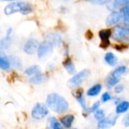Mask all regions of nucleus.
Segmentation results:
<instances>
[{
	"label": "nucleus",
	"mask_w": 129,
	"mask_h": 129,
	"mask_svg": "<svg viewBox=\"0 0 129 129\" xmlns=\"http://www.w3.org/2000/svg\"><path fill=\"white\" fill-rule=\"evenodd\" d=\"M3 11L7 16L12 15L15 13H20L23 15H28L33 11V7L28 2L17 1L6 5Z\"/></svg>",
	"instance_id": "obj_1"
},
{
	"label": "nucleus",
	"mask_w": 129,
	"mask_h": 129,
	"mask_svg": "<svg viewBox=\"0 0 129 129\" xmlns=\"http://www.w3.org/2000/svg\"><path fill=\"white\" fill-rule=\"evenodd\" d=\"M46 104L49 109L57 113H63L69 108V103L65 98L57 94H51L47 97Z\"/></svg>",
	"instance_id": "obj_2"
},
{
	"label": "nucleus",
	"mask_w": 129,
	"mask_h": 129,
	"mask_svg": "<svg viewBox=\"0 0 129 129\" xmlns=\"http://www.w3.org/2000/svg\"><path fill=\"white\" fill-rule=\"evenodd\" d=\"M90 75L91 71L89 69H84L78 74L75 75L71 79H70L67 82V86L70 88H74L76 87H78L82 84L85 81V79L89 77Z\"/></svg>",
	"instance_id": "obj_3"
},
{
	"label": "nucleus",
	"mask_w": 129,
	"mask_h": 129,
	"mask_svg": "<svg viewBox=\"0 0 129 129\" xmlns=\"http://www.w3.org/2000/svg\"><path fill=\"white\" fill-rule=\"evenodd\" d=\"M112 37L116 40H125L129 37V28L123 26H116L112 30Z\"/></svg>",
	"instance_id": "obj_4"
},
{
	"label": "nucleus",
	"mask_w": 129,
	"mask_h": 129,
	"mask_svg": "<svg viewBox=\"0 0 129 129\" xmlns=\"http://www.w3.org/2000/svg\"><path fill=\"white\" fill-rule=\"evenodd\" d=\"M54 46L49 43L48 42L44 40L42 43H39L38 49H37V55L39 59H44L48 56H50L53 52Z\"/></svg>",
	"instance_id": "obj_5"
},
{
	"label": "nucleus",
	"mask_w": 129,
	"mask_h": 129,
	"mask_svg": "<svg viewBox=\"0 0 129 129\" xmlns=\"http://www.w3.org/2000/svg\"><path fill=\"white\" fill-rule=\"evenodd\" d=\"M32 117L35 119H41L45 118L48 114V109L45 105L37 103L32 110Z\"/></svg>",
	"instance_id": "obj_6"
},
{
	"label": "nucleus",
	"mask_w": 129,
	"mask_h": 129,
	"mask_svg": "<svg viewBox=\"0 0 129 129\" xmlns=\"http://www.w3.org/2000/svg\"><path fill=\"white\" fill-rule=\"evenodd\" d=\"M39 42L36 39L30 38L29 39L23 46V51L28 55H33L37 52L39 47Z\"/></svg>",
	"instance_id": "obj_7"
},
{
	"label": "nucleus",
	"mask_w": 129,
	"mask_h": 129,
	"mask_svg": "<svg viewBox=\"0 0 129 129\" xmlns=\"http://www.w3.org/2000/svg\"><path fill=\"white\" fill-rule=\"evenodd\" d=\"M45 40L51 43L53 46H58L62 43V37L57 33L51 32L46 34Z\"/></svg>",
	"instance_id": "obj_8"
},
{
	"label": "nucleus",
	"mask_w": 129,
	"mask_h": 129,
	"mask_svg": "<svg viewBox=\"0 0 129 129\" xmlns=\"http://www.w3.org/2000/svg\"><path fill=\"white\" fill-rule=\"evenodd\" d=\"M122 16L120 12L116 11H113L111 12V14L107 18L106 24L108 27L116 25L122 20Z\"/></svg>",
	"instance_id": "obj_9"
},
{
	"label": "nucleus",
	"mask_w": 129,
	"mask_h": 129,
	"mask_svg": "<svg viewBox=\"0 0 129 129\" xmlns=\"http://www.w3.org/2000/svg\"><path fill=\"white\" fill-rule=\"evenodd\" d=\"M112 34V31L108 29H105V30H102L99 32V36L102 40L101 43V46L102 47H107L110 45V37L111 36Z\"/></svg>",
	"instance_id": "obj_10"
},
{
	"label": "nucleus",
	"mask_w": 129,
	"mask_h": 129,
	"mask_svg": "<svg viewBox=\"0 0 129 129\" xmlns=\"http://www.w3.org/2000/svg\"><path fill=\"white\" fill-rule=\"evenodd\" d=\"M11 68V63L8 57L6 56L3 49L0 47V68L3 70H8Z\"/></svg>",
	"instance_id": "obj_11"
},
{
	"label": "nucleus",
	"mask_w": 129,
	"mask_h": 129,
	"mask_svg": "<svg viewBox=\"0 0 129 129\" xmlns=\"http://www.w3.org/2000/svg\"><path fill=\"white\" fill-rule=\"evenodd\" d=\"M118 116L117 115H114V114H112V115H110L109 116L107 117H105L104 119H102L101 121H100L101 122L104 123V125H106L107 126H108L109 128L111 127V126H113L116 122V120L118 119Z\"/></svg>",
	"instance_id": "obj_12"
},
{
	"label": "nucleus",
	"mask_w": 129,
	"mask_h": 129,
	"mask_svg": "<svg viewBox=\"0 0 129 129\" xmlns=\"http://www.w3.org/2000/svg\"><path fill=\"white\" fill-rule=\"evenodd\" d=\"M75 97L78 103L80 104V106L82 107L84 110H86V104H85V100L83 96V90L82 89H79L76 90L75 94Z\"/></svg>",
	"instance_id": "obj_13"
},
{
	"label": "nucleus",
	"mask_w": 129,
	"mask_h": 129,
	"mask_svg": "<svg viewBox=\"0 0 129 129\" xmlns=\"http://www.w3.org/2000/svg\"><path fill=\"white\" fill-rule=\"evenodd\" d=\"M105 62L110 66H115L118 62V58L113 52H107L104 56Z\"/></svg>",
	"instance_id": "obj_14"
},
{
	"label": "nucleus",
	"mask_w": 129,
	"mask_h": 129,
	"mask_svg": "<svg viewBox=\"0 0 129 129\" xmlns=\"http://www.w3.org/2000/svg\"><path fill=\"white\" fill-rule=\"evenodd\" d=\"M74 119L75 117L73 115H67L60 119V122L65 128H70L74 122Z\"/></svg>",
	"instance_id": "obj_15"
},
{
	"label": "nucleus",
	"mask_w": 129,
	"mask_h": 129,
	"mask_svg": "<svg viewBox=\"0 0 129 129\" xmlns=\"http://www.w3.org/2000/svg\"><path fill=\"white\" fill-rule=\"evenodd\" d=\"M63 65L65 68V69L70 74V75H73L76 73V68H75V65L73 63L72 60L70 58H67L63 62Z\"/></svg>",
	"instance_id": "obj_16"
},
{
	"label": "nucleus",
	"mask_w": 129,
	"mask_h": 129,
	"mask_svg": "<svg viewBox=\"0 0 129 129\" xmlns=\"http://www.w3.org/2000/svg\"><path fill=\"white\" fill-rule=\"evenodd\" d=\"M120 81V78L114 75L113 74H110V75L107 78V86L108 88H112L114 86H116Z\"/></svg>",
	"instance_id": "obj_17"
},
{
	"label": "nucleus",
	"mask_w": 129,
	"mask_h": 129,
	"mask_svg": "<svg viewBox=\"0 0 129 129\" xmlns=\"http://www.w3.org/2000/svg\"><path fill=\"white\" fill-rule=\"evenodd\" d=\"M129 109V102L128 101H122L118 103L116 108V112L117 114H122L126 113Z\"/></svg>",
	"instance_id": "obj_18"
},
{
	"label": "nucleus",
	"mask_w": 129,
	"mask_h": 129,
	"mask_svg": "<svg viewBox=\"0 0 129 129\" xmlns=\"http://www.w3.org/2000/svg\"><path fill=\"white\" fill-rule=\"evenodd\" d=\"M101 89H102L101 84H95V85L92 86L91 88L88 89V90L87 91V95L88 97H95V96H98L100 94V92L101 91Z\"/></svg>",
	"instance_id": "obj_19"
},
{
	"label": "nucleus",
	"mask_w": 129,
	"mask_h": 129,
	"mask_svg": "<svg viewBox=\"0 0 129 129\" xmlns=\"http://www.w3.org/2000/svg\"><path fill=\"white\" fill-rule=\"evenodd\" d=\"M41 71V68L38 65H33V66H30L29 68H27L25 71H24V74L27 76H31V75H36L37 74H39Z\"/></svg>",
	"instance_id": "obj_20"
},
{
	"label": "nucleus",
	"mask_w": 129,
	"mask_h": 129,
	"mask_svg": "<svg viewBox=\"0 0 129 129\" xmlns=\"http://www.w3.org/2000/svg\"><path fill=\"white\" fill-rule=\"evenodd\" d=\"M50 129H63L61 124L54 117H51L48 120Z\"/></svg>",
	"instance_id": "obj_21"
},
{
	"label": "nucleus",
	"mask_w": 129,
	"mask_h": 129,
	"mask_svg": "<svg viewBox=\"0 0 129 129\" xmlns=\"http://www.w3.org/2000/svg\"><path fill=\"white\" fill-rule=\"evenodd\" d=\"M129 4V0H114L113 2V9H122Z\"/></svg>",
	"instance_id": "obj_22"
},
{
	"label": "nucleus",
	"mask_w": 129,
	"mask_h": 129,
	"mask_svg": "<svg viewBox=\"0 0 129 129\" xmlns=\"http://www.w3.org/2000/svg\"><path fill=\"white\" fill-rule=\"evenodd\" d=\"M45 80V75L43 74H37L29 79V82L33 84H39L42 83Z\"/></svg>",
	"instance_id": "obj_23"
},
{
	"label": "nucleus",
	"mask_w": 129,
	"mask_h": 129,
	"mask_svg": "<svg viewBox=\"0 0 129 129\" xmlns=\"http://www.w3.org/2000/svg\"><path fill=\"white\" fill-rule=\"evenodd\" d=\"M127 71H128V69H127V68L125 66H120V67L116 68L112 72V74H113L114 75H116V76H117L119 78H121V76L125 75L127 72Z\"/></svg>",
	"instance_id": "obj_24"
},
{
	"label": "nucleus",
	"mask_w": 129,
	"mask_h": 129,
	"mask_svg": "<svg viewBox=\"0 0 129 129\" xmlns=\"http://www.w3.org/2000/svg\"><path fill=\"white\" fill-rule=\"evenodd\" d=\"M125 22H129V4L121 9L120 11Z\"/></svg>",
	"instance_id": "obj_25"
},
{
	"label": "nucleus",
	"mask_w": 129,
	"mask_h": 129,
	"mask_svg": "<svg viewBox=\"0 0 129 129\" xmlns=\"http://www.w3.org/2000/svg\"><path fill=\"white\" fill-rule=\"evenodd\" d=\"M11 36H6L5 38H3L1 41H0V47L4 49H8L10 45H11Z\"/></svg>",
	"instance_id": "obj_26"
},
{
	"label": "nucleus",
	"mask_w": 129,
	"mask_h": 129,
	"mask_svg": "<svg viewBox=\"0 0 129 129\" xmlns=\"http://www.w3.org/2000/svg\"><path fill=\"white\" fill-rule=\"evenodd\" d=\"M105 117H106V116H105V113H104V110H102V109H98V110H97V111L95 112L94 118H95L97 120H98L99 122L101 121L102 119H104Z\"/></svg>",
	"instance_id": "obj_27"
},
{
	"label": "nucleus",
	"mask_w": 129,
	"mask_h": 129,
	"mask_svg": "<svg viewBox=\"0 0 129 129\" xmlns=\"http://www.w3.org/2000/svg\"><path fill=\"white\" fill-rule=\"evenodd\" d=\"M8 59L10 61V63H11L13 66L16 68H20L21 66L20 62L17 57H8Z\"/></svg>",
	"instance_id": "obj_28"
},
{
	"label": "nucleus",
	"mask_w": 129,
	"mask_h": 129,
	"mask_svg": "<svg viewBox=\"0 0 129 129\" xmlns=\"http://www.w3.org/2000/svg\"><path fill=\"white\" fill-rule=\"evenodd\" d=\"M100 105H101V103H100V102H96V103H94L91 106V107L88 109V113H94V112H96L97 110L99 109Z\"/></svg>",
	"instance_id": "obj_29"
},
{
	"label": "nucleus",
	"mask_w": 129,
	"mask_h": 129,
	"mask_svg": "<svg viewBox=\"0 0 129 129\" xmlns=\"http://www.w3.org/2000/svg\"><path fill=\"white\" fill-rule=\"evenodd\" d=\"M111 99H112V97H111V95H110L108 92L104 93V94L102 95V97H101V100H102V101H103L104 103L108 102V101H110Z\"/></svg>",
	"instance_id": "obj_30"
},
{
	"label": "nucleus",
	"mask_w": 129,
	"mask_h": 129,
	"mask_svg": "<svg viewBox=\"0 0 129 129\" xmlns=\"http://www.w3.org/2000/svg\"><path fill=\"white\" fill-rule=\"evenodd\" d=\"M88 1L91 2L92 4H96V5H103L107 2V0H88Z\"/></svg>",
	"instance_id": "obj_31"
},
{
	"label": "nucleus",
	"mask_w": 129,
	"mask_h": 129,
	"mask_svg": "<svg viewBox=\"0 0 129 129\" xmlns=\"http://www.w3.org/2000/svg\"><path fill=\"white\" fill-rule=\"evenodd\" d=\"M122 123L125 127H129V114L126 115L123 119H122Z\"/></svg>",
	"instance_id": "obj_32"
},
{
	"label": "nucleus",
	"mask_w": 129,
	"mask_h": 129,
	"mask_svg": "<svg viewBox=\"0 0 129 129\" xmlns=\"http://www.w3.org/2000/svg\"><path fill=\"white\" fill-rule=\"evenodd\" d=\"M124 90V87L122 85H116L115 87V93L120 94Z\"/></svg>",
	"instance_id": "obj_33"
},
{
	"label": "nucleus",
	"mask_w": 129,
	"mask_h": 129,
	"mask_svg": "<svg viewBox=\"0 0 129 129\" xmlns=\"http://www.w3.org/2000/svg\"><path fill=\"white\" fill-rule=\"evenodd\" d=\"M98 129H109V127H107L104 124H103V123H101V122H99L98 126Z\"/></svg>",
	"instance_id": "obj_34"
},
{
	"label": "nucleus",
	"mask_w": 129,
	"mask_h": 129,
	"mask_svg": "<svg viewBox=\"0 0 129 129\" xmlns=\"http://www.w3.org/2000/svg\"><path fill=\"white\" fill-rule=\"evenodd\" d=\"M12 31H13L12 28L11 27H9L7 30V31H6V36H11V34H12Z\"/></svg>",
	"instance_id": "obj_35"
},
{
	"label": "nucleus",
	"mask_w": 129,
	"mask_h": 129,
	"mask_svg": "<svg viewBox=\"0 0 129 129\" xmlns=\"http://www.w3.org/2000/svg\"><path fill=\"white\" fill-rule=\"evenodd\" d=\"M2 1H5V2H17L18 0H2Z\"/></svg>",
	"instance_id": "obj_36"
},
{
	"label": "nucleus",
	"mask_w": 129,
	"mask_h": 129,
	"mask_svg": "<svg viewBox=\"0 0 129 129\" xmlns=\"http://www.w3.org/2000/svg\"><path fill=\"white\" fill-rule=\"evenodd\" d=\"M74 129H76V128H74Z\"/></svg>",
	"instance_id": "obj_37"
}]
</instances>
